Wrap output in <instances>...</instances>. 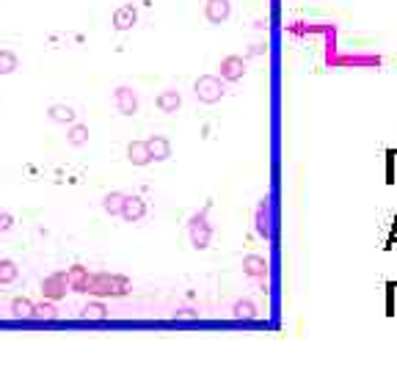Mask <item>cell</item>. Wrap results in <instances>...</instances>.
Masks as SVG:
<instances>
[{
  "instance_id": "6da1fadb",
  "label": "cell",
  "mask_w": 397,
  "mask_h": 372,
  "mask_svg": "<svg viewBox=\"0 0 397 372\" xmlns=\"http://www.w3.org/2000/svg\"><path fill=\"white\" fill-rule=\"evenodd\" d=\"M83 293L97 298H122L130 293V281L124 276H113V273H89Z\"/></svg>"
},
{
  "instance_id": "7a4b0ae2",
  "label": "cell",
  "mask_w": 397,
  "mask_h": 372,
  "mask_svg": "<svg viewBox=\"0 0 397 372\" xmlns=\"http://www.w3.org/2000/svg\"><path fill=\"white\" fill-rule=\"evenodd\" d=\"M207 215H210V204L202 207L199 213H193L190 221H188V234H190V243H193L196 251H204L213 240V226L207 221Z\"/></svg>"
},
{
  "instance_id": "3957f363",
  "label": "cell",
  "mask_w": 397,
  "mask_h": 372,
  "mask_svg": "<svg viewBox=\"0 0 397 372\" xmlns=\"http://www.w3.org/2000/svg\"><path fill=\"white\" fill-rule=\"evenodd\" d=\"M193 94H196L199 102H204V105H216V102L223 100V94H226V88H223V77H221V74H202V77L193 83Z\"/></svg>"
},
{
  "instance_id": "277c9868",
  "label": "cell",
  "mask_w": 397,
  "mask_h": 372,
  "mask_svg": "<svg viewBox=\"0 0 397 372\" xmlns=\"http://www.w3.org/2000/svg\"><path fill=\"white\" fill-rule=\"evenodd\" d=\"M218 74H221L226 83H237V80H243V74H246V61H243L240 55H226V58H221V64H218Z\"/></svg>"
},
{
  "instance_id": "5b68a950",
  "label": "cell",
  "mask_w": 397,
  "mask_h": 372,
  "mask_svg": "<svg viewBox=\"0 0 397 372\" xmlns=\"http://www.w3.org/2000/svg\"><path fill=\"white\" fill-rule=\"evenodd\" d=\"M113 102H116V111L122 116H133L138 113V94L130 88V86H119L113 91Z\"/></svg>"
},
{
  "instance_id": "8992f818",
  "label": "cell",
  "mask_w": 397,
  "mask_h": 372,
  "mask_svg": "<svg viewBox=\"0 0 397 372\" xmlns=\"http://www.w3.org/2000/svg\"><path fill=\"white\" fill-rule=\"evenodd\" d=\"M70 290V281H67V273H53L41 281V295L50 298V300H58V298L67 295Z\"/></svg>"
},
{
  "instance_id": "52a82bcc",
  "label": "cell",
  "mask_w": 397,
  "mask_h": 372,
  "mask_svg": "<svg viewBox=\"0 0 397 372\" xmlns=\"http://www.w3.org/2000/svg\"><path fill=\"white\" fill-rule=\"evenodd\" d=\"M229 14H232V3H229V0H207V3H204V17H207L210 25L226 22Z\"/></svg>"
},
{
  "instance_id": "ba28073f",
  "label": "cell",
  "mask_w": 397,
  "mask_h": 372,
  "mask_svg": "<svg viewBox=\"0 0 397 372\" xmlns=\"http://www.w3.org/2000/svg\"><path fill=\"white\" fill-rule=\"evenodd\" d=\"M146 215V201L141 196H124L122 204V218L127 223H138Z\"/></svg>"
},
{
  "instance_id": "9c48e42d",
  "label": "cell",
  "mask_w": 397,
  "mask_h": 372,
  "mask_svg": "<svg viewBox=\"0 0 397 372\" xmlns=\"http://www.w3.org/2000/svg\"><path fill=\"white\" fill-rule=\"evenodd\" d=\"M254 226H256V234L259 237H265V240H271V199H262L259 204H256V215H254Z\"/></svg>"
},
{
  "instance_id": "30bf717a",
  "label": "cell",
  "mask_w": 397,
  "mask_h": 372,
  "mask_svg": "<svg viewBox=\"0 0 397 372\" xmlns=\"http://www.w3.org/2000/svg\"><path fill=\"white\" fill-rule=\"evenodd\" d=\"M136 20H138V11H136L133 3H124V6H119L113 11V28L116 31H130L136 25Z\"/></svg>"
},
{
  "instance_id": "8fae6325",
  "label": "cell",
  "mask_w": 397,
  "mask_h": 372,
  "mask_svg": "<svg viewBox=\"0 0 397 372\" xmlns=\"http://www.w3.org/2000/svg\"><path fill=\"white\" fill-rule=\"evenodd\" d=\"M127 160H130L133 166H138V168L149 166V163H152V154H149L146 141H130V144H127Z\"/></svg>"
},
{
  "instance_id": "7c38bea8",
  "label": "cell",
  "mask_w": 397,
  "mask_h": 372,
  "mask_svg": "<svg viewBox=\"0 0 397 372\" xmlns=\"http://www.w3.org/2000/svg\"><path fill=\"white\" fill-rule=\"evenodd\" d=\"M182 105V97L180 91H174V88H166V91H160L157 94V111L160 113H177Z\"/></svg>"
},
{
  "instance_id": "4fadbf2b",
  "label": "cell",
  "mask_w": 397,
  "mask_h": 372,
  "mask_svg": "<svg viewBox=\"0 0 397 372\" xmlns=\"http://www.w3.org/2000/svg\"><path fill=\"white\" fill-rule=\"evenodd\" d=\"M243 273L252 276V279H265L268 276V260L259 257V254H249L243 260Z\"/></svg>"
},
{
  "instance_id": "5bb4252c",
  "label": "cell",
  "mask_w": 397,
  "mask_h": 372,
  "mask_svg": "<svg viewBox=\"0 0 397 372\" xmlns=\"http://www.w3.org/2000/svg\"><path fill=\"white\" fill-rule=\"evenodd\" d=\"M47 116H50V121H56V124H74V121H77V113H74V108L64 105V102H56V105H50V108H47Z\"/></svg>"
},
{
  "instance_id": "9a60e30c",
  "label": "cell",
  "mask_w": 397,
  "mask_h": 372,
  "mask_svg": "<svg viewBox=\"0 0 397 372\" xmlns=\"http://www.w3.org/2000/svg\"><path fill=\"white\" fill-rule=\"evenodd\" d=\"M146 147H149L152 160H169V157H171V144H169V138H163V135H152V138L146 141Z\"/></svg>"
},
{
  "instance_id": "2e32d148",
  "label": "cell",
  "mask_w": 397,
  "mask_h": 372,
  "mask_svg": "<svg viewBox=\"0 0 397 372\" xmlns=\"http://www.w3.org/2000/svg\"><path fill=\"white\" fill-rule=\"evenodd\" d=\"M67 281H70V290L83 293V287H86V281H89V267H83V265H72V267L67 270Z\"/></svg>"
},
{
  "instance_id": "e0dca14e",
  "label": "cell",
  "mask_w": 397,
  "mask_h": 372,
  "mask_svg": "<svg viewBox=\"0 0 397 372\" xmlns=\"http://www.w3.org/2000/svg\"><path fill=\"white\" fill-rule=\"evenodd\" d=\"M67 144L74 149H80V147H86L89 144V127L86 124H70V130H67Z\"/></svg>"
},
{
  "instance_id": "ac0fdd59",
  "label": "cell",
  "mask_w": 397,
  "mask_h": 372,
  "mask_svg": "<svg viewBox=\"0 0 397 372\" xmlns=\"http://www.w3.org/2000/svg\"><path fill=\"white\" fill-rule=\"evenodd\" d=\"M34 309H37V303L28 300V298H14V300H11V314H14L17 320H31V317H34Z\"/></svg>"
},
{
  "instance_id": "d6986e66",
  "label": "cell",
  "mask_w": 397,
  "mask_h": 372,
  "mask_svg": "<svg viewBox=\"0 0 397 372\" xmlns=\"http://www.w3.org/2000/svg\"><path fill=\"white\" fill-rule=\"evenodd\" d=\"M122 204H124V193H119V190H110L103 199V210L108 215H122Z\"/></svg>"
},
{
  "instance_id": "ffe728a7",
  "label": "cell",
  "mask_w": 397,
  "mask_h": 372,
  "mask_svg": "<svg viewBox=\"0 0 397 372\" xmlns=\"http://www.w3.org/2000/svg\"><path fill=\"white\" fill-rule=\"evenodd\" d=\"M83 317H86V320H105V317H108V306H105L103 300H91V303H86Z\"/></svg>"
},
{
  "instance_id": "44dd1931",
  "label": "cell",
  "mask_w": 397,
  "mask_h": 372,
  "mask_svg": "<svg viewBox=\"0 0 397 372\" xmlns=\"http://www.w3.org/2000/svg\"><path fill=\"white\" fill-rule=\"evenodd\" d=\"M20 276V267L11 260H0V284H14Z\"/></svg>"
},
{
  "instance_id": "7402d4cb",
  "label": "cell",
  "mask_w": 397,
  "mask_h": 372,
  "mask_svg": "<svg viewBox=\"0 0 397 372\" xmlns=\"http://www.w3.org/2000/svg\"><path fill=\"white\" fill-rule=\"evenodd\" d=\"M232 314H235L237 320H254V317H256V306H254L252 300H237V303L232 306Z\"/></svg>"
},
{
  "instance_id": "603a6c76",
  "label": "cell",
  "mask_w": 397,
  "mask_h": 372,
  "mask_svg": "<svg viewBox=\"0 0 397 372\" xmlns=\"http://www.w3.org/2000/svg\"><path fill=\"white\" fill-rule=\"evenodd\" d=\"M17 67H20L17 53H11V50H0V74H11Z\"/></svg>"
},
{
  "instance_id": "cb8c5ba5",
  "label": "cell",
  "mask_w": 397,
  "mask_h": 372,
  "mask_svg": "<svg viewBox=\"0 0 397 372\" xmlns=\"http://www.w3.org/2000/svg\"><path fill=\"white\" fill-rule=\"evenodd\" d=\"M34 317H39V320H58V309H56V306H53V300L47 298V300L37 303V309H34Z\"/></svg>"
},
{
  "instance_id": "d4e9b609",
  "label": "cell",
  "mask_w": 397,
  "mask_h": 372,
  "mask_svg": "<svg viewBox=\"0 0 397 372\" xmlns=\"http://www.w3.org/2000/svg\"><path fill=\"white\" fill-rule=\"evenodd\" d=\"M14 226V218L8 215V213H0V232H6V229H11Z\"/></svg>"
},
{
  "instance_id": "484cf974",
  "label": "cell",
  "mask_w": 397,
  "mask_h": 372,
  "mask_svg": "<svg viewBox=\"0 0 397 372\" xmlns=\"http://www.w3.org/2000/svg\"><path fill=\"white\" fill-rule=\"evenodd\" d=\"M177 317H182V320H196L199 314H196V312H190V309H180V312H177Z\"/></svg>"
}]
</instances>
